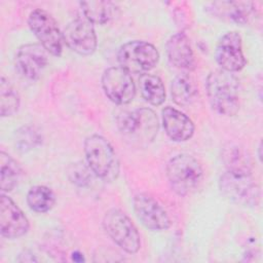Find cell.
Listing matches in <instances>:
<instances>
[{"label": "cell", "instance_id": "6da1fadb", "mask_svg": "<svg viewBox=\"0 0 263 263\" xmlns=\"http://www.w3.org/2000/svg\"><path fill=\"white\" fill-rule=\"evenodd\" d=\"M117 127L122 139L130 146L145 148L158 133V118L149 108H137L122 112L117 117Z\"/></svg>", "mask_w": 263, "mask_h": 263}, {"label": "cell", "instance_id": "7a4b0ae2", "mask_svg": "<svg viewBox=\"0 0 263 263\" xmlns=\"http://www.w3.org/2000/svg\"><path fill=\"white\" fill-rule=\"evenodd\" d=\"M208 98L212 108L219 114L233 116L239 109V81L224 70L211 72L205 81Z\"/></svg>", "mask_w": 263, "mask_h": 263}, {"label": "cell", "instance_id": "5b68a950", "mask_svg": "<svg viewBox=\"0 0 263 263\" xmlns=\"http://www.w3.org/2000/svg\"><path fill=\"white\" fill-rule=\"evenodd\" d=\"M103 226L112 240L125 252L135 254L140 250V233L132 220L120 210H109L104 216Z\"/></svg>", "mask_w": 263, "mask_h": 263}, {"label": "cell", "instance_id": "9a60e30c", "mask_svg": "<svg viewBox=\"0 0 263 263\" xmlns=\"http://www.w3.org/2000/svg\"><path fill=\"white\" fill-rule=\"evenodd\" d=\"M161 117L164 132L173 141L185 142L193 136L194 124L181 111L173 107H165L161 111Z\"/></svg>", "mask_w": 263, "mask_h": 263}, {"label": "cell", "instance_id": "2e32d148", "mask_svg": "<svg viewBox=\"0 0 263 263\" xmlns=\"http://www.w3.org/2000/svg\"><path fill=\"white\" fill-rule=\"evenodd\" d=\"M213 13L238 25H248L257 16V9L254 2L250 1H224L215 2Z\"/></svg>", "mask_w": 263, "mask_h": 263}, {"label": "cell", "instance_id": "ffe728a7", "mask_svg": "<svg viewBox=\"0 0 263 263\" xmlns=\"http://www.w3.org/2000/svg\"><path fill=\"white\" fill-rule=\"evenodd\" d=\"M83 16L97 25H104L111 21L117 11V6L110 1H83L80 2Z\"/></svg>", "mask_w": 263, "mask_h": 263}, {"label": "cell", "instance_id": "cb8c5ba5", "mask_svg": "<svg viewBox=\"0 0 263 263\" xmlns=\"http://www.w3.org/2000/svg\"><path fill=\"white\" fill-rule=\"evenodd\" d=\"M20 108V97L17 91L4 78L0 80V115L2 117L11 116Z\"/></svg>", "mask_w": 263, "mask_h": 263}, {"label": "cell", "instance_id": "44dd1931", "mask_svg": "<svg viewBox=\"0 0 263 263\" xmlns=\"http://www.w3.org/2000/svg\"><path fill=\"white\" fill-rule=\"evenodd\" d=\"M139 87L142 97L151 105L159 106L165 100V88L162 80L152 74L144 73L139 78Z\"/></svg>", "mask_w": 263, "mask_h": 263}, {"label": "cell", "instance_id": "ba28073f", "mask_svg": "<svg viewBox=\"0 0 263 263\" xmlns=\"http://www.w3.org/2000/svg\"><path fill=\"white\" fill-rule=\"evenodd\" d=\"M28 25L48 53L61 55L65 43L64 36L55 20L47 11L34 9L29 15Z\"/></svg>", "mask_w": 263, "mask_h": 263}, {"label": "cell", "instance_id": "603a6c76", "mask_svg": "<svg viewBox=\"0 0 263 263\" xmlns=\"http://www.w3.org/2000/svg\"><path fill=\"white\" fill-rule=\"evenodd\" d=\"M55 202L53 191L43 185L32 187L27 194V203L36 213H46L52 209Z\"/></svg>", "mask_w": 263, "mask_h": 263}, {"label": "cell", "instance_id": "8fae6325", "mask_svg": "<svg viewBox=\"0 0 263 263\" xmlns=\"http://www.w3.org/2000/svg\"><path fill=\"white\" fill-rule=\"evenodd\" d=\"M134 211L141 223L153 231L166 230L171 219L161 204L147 193H139L133 199Z\"/></svg>", "mask_w": 263, "mask_h": 263}, {"label": "cell", "instance_id": "30bf717a", "mask_svg": "<svg viewBox=\"0 0 263 263\" xmlns=\"http://www.w3.org/2000/svg\"><path fill=\"white\" fill-rule=\"evenodd\" d=\"M63 36L68 47L81 55H89L97 48L98 41L93 24L85 16H78L70 22Z\"/></svg>", "mask_w": 263, "mask_h": 263}, {"label": "cell", "instance_id": "ac0fdd59", "mask_svg": "<svg viewBox=\"0 0 263 263\" xmlns=\"http://www.w3.org/2000/svg\"><path fill=\"white\" fill-rule=\"evenodd\" d=\"M222 159L226 170L231 173L252 174V159L247 150L238 145L230 144L223 149Z\"/></svg>", "mask_w": 263, "mask_h": 263}, {"label": "cell", "instance_id": "9c48e42d", "mask_svg": "<svg viewBox=\"0 0 263 263\" xmlns=\"http://www.w3.org/2000/svg\"><path fill=\"white\" fill-rule=\"evenodd\" d=\"M102 86L110 101L118 105L130 103L136 95V85L130 73L120 66L105 70L102 75Z\"/></svg>", "mask_w": 263, "mask_h": 263}, {"label": "cell", "instance_id": "e0dca14e", "mask_svg": "<svg viewBox=\"0 0 263 263\" xmlns=\"http://www.w3.org/2000/svg\"><path fill=\"white\" fill-rule=\"evenodd\" d=\"M166 54L171 64L178 69L191 71L195 68L193 50L184 33H177L167 40Z\"/></svg>", "mask_w": 263, "mask_h": 263}, {"label": "cell", "instance_id": "7c38bea8", "mask_svg": "<svg viewBox=\"0 0 263 263\" xmlns=\"http://www.w3.org/2000/svg\"><path fill=\"white\" fill-rule=\"evenodd\" d=\"M215 58L221 70L234 73L243 69L247 61L242 52L240 35L235 31L224 34L217 44Z\"/></svg>", "mask_w": 263, "mask_h": 263}, {"label": "cell", "instance_id": "5bb4252c", "mask_svg": "<svg viewBox=\"0 0 263 263\" xmlns=\"http://www.w3.org/2000/svg\"><path fill=\"white\" fill-rule=\"evenodd\" d=\"M29 230V221L14 201L2 194L0 199V231L6 238H18Z\"/></svg>", "mask_w": 263, "mask_h": 263}, {"label": "cell", "instance_id": "8992f818", "mask_svg": "<svg viewBox=\"0 0 263 263\" xmlns=\"http://www.w3.org/2000/svg\"><path fill=\"white\" fill-rule=\"evenodd\" d=\"M222 194L229 200L242 205L254 206L259 203L261 192L252 174H238L226 171L219 180Z\"/></svg>", "mask_w": 263, "mask_h": 263}, {"label": "cell", "instance_id": "277c9868", "mask_svg": "<svg viewBox=\"0 0 263 263\" xmlns=\"http://www.w3.org/2000/svg\"><path fill=\"white\" fill-rule=\"evenodd\" d=\"M166 177L172 190L180 196H186L200 184L203 172L200 163L189 154H178L166 164Z\"/></svg>", "mask_w": 263, "mask_h": 263}, {"label": "cell", "instance_id": "52a82bcc", "mask_svg": "<svg viewBox=\"0 0 263 263\" xmlns=\"http://www.w3.org/2000/svg\"><path fill=\"white\" fill-rule=\"evenodd\" d=\"M118 63L128 73L144 74L156 66L159 52L156 47L146 41H129L124 43L117 53Z\"/></svg>", "mask_w": 263, "mask_h": 263}, {"label": "cell", "instance_id": "d6986e66", "mask_svg": "<svg viewBox=\"0 0 263 263\" xmlns=\"http://www.w3.org/2000/svg\"><path fill=\"white\" fill-rule=\"evenodd\" d=\"M172 97L176 104L182 107L191 105L197 98L198 88L194 79L188 74H180L172 81Z\"/></svg>", "mask_w": 263, "mask_h": 263}, {"label": "cell", "instance_id": "d4e9b609", "mask_svg": "<svg viewBox=\"0 0 263 263\" xmlns=\"http://www.w3.org/2000/svg\"><path fill=\"white\" fill-rule=\"evenodd\" d=\"M42 141L40 133L33 126H23L15 132L14 143L17 150L27 152L38 146Z\"/></svg>", "mask_w": 263, "mask_h": 263}, {"label": "cell", "instance_id": "7402d4cb", "mask_svg": "<svg viewBox=\"0 0 263 263\" xmlns=\"http://www.w3.org/2000/svg\"><path fill=\"white\" fill-rule=\"evenodd\" d=\"M18 163L4 151L0 152V188L2 192H9L14 189L21 178Z\"/></svg>", "mask_w": 263, "mask_h": 263}, {"label": "cell", "instance_id": "4316f807", "mask_svg": "<svg viewBox=\"0 0 263 263\" xmlns=\"http://www.w3.org/2000/svg\"><path fill=\"white\" fill-rule=\"evenodd\" d=\"M72 258H73V260H74V261H77V262H80V261H83V260H84V259H83L82 254H80V253H78V252L73 253Z\"/></svg>", "mask_w": 263, "mask_h": 263}, {"label": "cell", "instance_id": "484cf974", "mask_svg": "<svg viewBox=\"0 0 263 263\" xmlns=\"http://www.w3.org/2000/svg\"><path fill=\"white\" fill-rule=\"evenodd\" d=\"M67 175L72 184L78 187H86L91 182L92 175L95 174L88 164H85L82 161H77L68 166Z\"/></svg>", "mask_w": 263, "mask_h": 263}, {"label": "cell", "instance_id": "3957f363", "mask_svg": "<svg viewBox=\"0 0 263 263\" xmlns=\"http://www.w3.org/2000/svg\"><path fill=\"white\" fill-rule=\"evenodd\" d=\"M84 153L90 170L106 182L117 179L120 165L116 152L104 137L91 135L84 141Z\"/></svg>", "mask_w": 263, "mask_h": 263}, {"label": "cell", "instance_id": "4fadbf2b", "mask_svg": "<svg viewBox=\"0 0 263 263\" xmlns=\"http://www.w3.org/2000/svg\"><path fill=\"white\" fill-rule=\"evenodd\" d=\"M47 54L48 52L41 44H25L15 53V68L23 77L35 80L41 75L48 63Z\"/></svg>", "mask_w": 263, "mask_h": 263}]
</instances>
